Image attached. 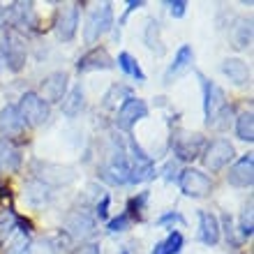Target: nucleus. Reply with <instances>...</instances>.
I'll use <instances>...</instances> for the list:
<instances>
[{
    "label": "nucleus",
    "instance_id": "f257e3e1",
    "mask_svg": "<svg viewBox=\"0 0 254 254\" xmlns=\"http://www.w3.org/2000/svg\"><path fill=\"white\" fill-rule=\"evenodd\" d=\"M201 79V86H203V111H206V125L215 127V129H227L229 123H231V114L234 109L231 104H227V97H224V90H222L217 83L213 81Z\"/></svg>",
    "mask_w": 254,
    "mask_h": 254
},
{
    "label": "nucleus",
    "instance_id": "f03ea898",
    "mask_svg": "<svg viewBox=\"0 0 254 254\" xmlns=\"http://www.w3.org/2000/svg\"><path fill=\"white\" fill-rule=\"evenodd\" d=\"M111 26H114V7L109 2H102L90 12V16L86 21V30H83L86 44H95Z\"/></svg>",
    "mask_w": 254,
    "mask_h": 254
},
{
    "label": "nucleus",
    "instance_id": "7ed1b4c3",
    "mask_svg": "<svg viewBox=\"0 0 254 254\" xmlns=\"http://www.w3.org/2000/svg\"><path fill=\"white\" fill-rule=\"evenodd\" d=\"M100 178L111 183V185H125V183H129V162H127V153L123 143H118V148L111 153L109 162L100 169Z\"/></svg>",
    "mask_w": 254,
    "mask_h": 254
},
{
    "label": "nucleus",
    "instance_id": "20e7f679",
    "mask_svg": "<svg viewBox=\"0 0 254 254\" xmlns=\"http://www.w3.org/2000/svg\"><path fill=\"white\" fill-rule=\"evenodd\" d=\"M19 114L23 118V123L30 127H40L49 121V104L40 97V93H26L19 102Z\"/></svg>",
    "mask_w": 254,
    "mask_h": 254
},
{
    "label": "nucleus",
    "instance_id": "39448f33",
    "mask_svg": "<svg viewBox=\"0 0 254 254\" xmlns=\"http://www.w3.org/2000/svg\"><path fill=\"white\" fill-rule=\"evenodd\" d=\"M171 146H174V153L178 160L190 162V160H196L199 155H203V150H206V139L196 132H185V129H181V132L174 134Z\"/></svg>",
    "mask_w": 254,
    "mask_h": 254
},
{
    "label": "nucleus",
    "instance_id": "423d86ee",
    "mask_svg": "<svg viewBox=\"0 0 254 254\" xmlns=\"http://www.w3.org/2000/svg\"><path fill=\"white\" fill-rule=\"evenodd\" d=\"M0 54H2V61H5L7 69L9 72H21L23 65H26V47L16 33H5L2 37V44H0Z\"/></svg>",
    "mask_w": 254,
    "mask_h": 254
},
{
    "label": "nucleus",
    "instance_id": "0eeeda50",
    "mask_svg": "<svg viewBox=\"0 0 254 254\" xmlns=\"http://www.w3.org/2000/svg\"><path fill=\"white\" fill-rule=\"evenodd\" d=\"M146 116H148L146 102L139 100V97H127V100L121 104V109H118V114H116V127L129 132V129H132L139 121H143Z\"/></svg>",
    "mask_w": 254,
    "mask_h": 254
},
{
    "label": "nucleus",
    "instance_id": "6e6552de",
    "mask_svg": "<svg viewBox=\"0 0 254 254\" xmlns=\"http://www.w3.org/2000/svg\"><path fill=\"white\" fill-rule=\"evenodd\" d=\"M178 185H181L183 194L194 196V199L208 196L210 190H213V181H210L203 171H199V169H185V171L178 176Z\"/></svg>",
    "mask_w": 254,
    "mask_h": 254
},
{
    "label": "nucleus",
    "instance_id": "1a4fd4ad",
    "mask_svg": "<svg viewBox=\"0 0 254 254\" xmlns=\"http://www.w3.org/2000/svg\"><path fill=\"white\" fill-rule=\"evenodd\" d=\"M129 153H132V164H129V183H143L157 176L155 162L148 157L136 141H129Z\"/></svg>",
    "mask_w": 254,
    "mask_h": 254
},
{
    "label": "nucleus",
    "instance_id": "9d476101",
    "mask_svg": "<svg viewBox=\"0 0 254 254\" xmlns=\"http://www.w3.org/2000/svg\"><path fill=\"white\" fill-rule=\"evenodd\" d=\"M234 146L229 143L227 139H215L210 146H206L203 150V164H206L210 171H222L229 162L234 160Z\"/></svg>",
    "mask_w": 254,
    "mask_h": 254
},
{
    "label": "nucleus",
    "instance_id": "9b49d317",
    "mask_svg": "<svg viewBox=\"0 0 254 254\" xmlns=\"http://www.w3.org/2000/svg\"><path fill=\"white\" fill-rule=\"evenodd\" d=\"M35 174L37 181L47 183L49 188L54 185H67L74 181V171L69 167H61V164H49V162H35Z\"/></svg>",
    "mask_w": 254,
    "mask_h": 254
},
{
    "label": "nucleus",
    "instance_id": "f8f14e48",
    "mask_svg": "<svg viewBox=\"0 0 254 254\" xmlns=\"http://www.w3.org/2000/svg\"><path fill=\"white\" fill-rule=\"evenodd\" d=\"M76 26H79V7L74 5V2L63 5L61 12H58V19H56V35H58V40L61 42L74 40Z\"/></svg>",
    "mask_w": 254,
    "mask_h": 254
},
{
    "label": "nucleus",
    "instance_id": "ddd939ff",
    "mask_svg": "<svg viewBox=\"0 0 254 254\" xmlns=\"http://www.w3.org/2000/svg\"><path fill=\"white\" fill-rule=\"evenodd\" d=\"M65 231L72 238H88V236L95 234V220L83 210H74L65 217Z\"/></svg>",
    "mask_w": 254,
    "mask_h": 254
},
{
    "label": "nucleus",
    "instance_id": "4468645a",
    "mask_svg": "<svg viewBox=\"0 0 254 254\" xmlns=\"http://www.w3.org/2000/svg\"><path fill=\"white\" fill-rule=\"evenodd\" d=\"M65 95H67V74L65 72H54L42 81V95L40 97L47 102V104L63 102Z\"/></svg>",
    "mask_w": 254,
    "mask_h": 254
},
{
    "label": "nucleus",
    "instance_id": "2eb2a0df",
    "mask_svg": "<svg viewBox=\"0 0 254 254\" xmlns=\"http://www.w3.org/2000/svg\"><path fill=\"white\" fill-rule=\"evenodd\" d=\"M227 181H229V185H234V188H250V185H252V181H254V157L252 155L241 157L234 167L229 169Z\"/></svg>",
    "mask_w": 254,
    "mask_h": 254
},
{
    "label": "nucleus",
    "instance_id": "dca6fc26",
    "mask_svg": "<svg viewBox=\"0 0 254 254\" xmlns=\"http://www.w3.org/2000/svg\"><path fill=\"white\" fill-rule=\"evenodd\" d=\"M114 67V61L111 56L107 54V49L102 47H95L90 49L88 54H83L76 63V69L79 72H95V69H111Z\"/></svg>",
    "mask_w": 254,
    "mask_h": 254
},
{
    "label": "nucleus",
    "instance_id": "f3484780",
    "mask_svg": "<svg viewBox=\"0 0 254 254\" xmlns=\"http://www.w3.org/2000/svg\"><path fill=\"white\" fill-rule=\"evenodd\" d=\"M23 199H26L28 206L42 208V206H47L49 201L54 199V190L49 188L47 183L33 178V181H28L26 188H23Z\"/></svg>",
    "mask_w": 254,
    "mask_h": 254
},
{
    "label": "nucleus",
    "instance_id": "a211bd4d",
    "mask_svg": "<svg viewBox=\"0 0 254 254\" xmlns=\"http://www.w3.org/2000/svg\"><path fill=\"white\" fill-rule=\"evenodd\" d=\"M23 129H26V123L21 118L19 109L14 107V104H7L0 111V134L2 136H19Z\"/></svg>",
    "mask_w": 254,
    "mask_h": 254
},
{
    "label": "nucleus",
    "instance_id": "6ab92c4d",
    "mask_svg": "<svg viewBox=\"0 0 254 254\" xmlns=\"http://www.w3.org/2000/svg\"><path fill=\"white\" fill-rule=\"evenodd\" d=\"M229 42L236 51H243L252 44V21L250 19H236L229 28Z\"/></svg>",
    "mask_w": 254,
    "mask_h": 254
},
{
    "label": "nucleus",
    "instance_id": "aec40b11",
    "mask_svg": "<svg viewBox=\"0 0 254 254\" xmlns=\"http://www.w3.org/2000/svg\"><path fill=\"white\" fill-rule=\"evenodd\" d=\"M192 61H194L192 47H190V44H183V47L178 49V54H176L171 67H169L167 74H164V83H174V79H178L185 69H190V67H192Z\"/></svg>",
    "mask_w": 254,
    "mask_h": 254
},
{
    "label": "nucleus",
    "instance_id": "412c9836",
    "mask_svg": "<svg viewBox=\"0 0 254 254\" xmlns=\"http://www.w3.org/2000/svg\"><path fill=\"white\" fill-rule=\"evenodd\" d=\"M199 238L206 245H217V241H220V222L208 210L199 213Z\"/></svg>",
    "mask_w": 254,
    "mask_h": 254
},
{
    "label": "nucleus",
    "instance_id": "4be33fe9",
    "mask_svg": "<svg viewBox=\"0 0 254 254\" xmlns=\"http://www.w3.org/2000/svg\"><path fill=\"white\" fill-rule=\"evenodd\" d=\"M222 74L236 86H245L250 81V67L241 58H227L222 63Z\"/></svg>",
    "mask_w": 254,
    "mask_h": 254
},
{
    "label": "nucleus",
    "instance_id": "5701e85b",
    "mask_svg": "<svg viewBox=\"0 0 254 254\" xmlns=\"http://www.w3.org/2000/svg\"><path fill=\"white\" fill-rule=\"evenodd\" d=\"M83 90H81V86H74L67 90V95L63 97V114L67 116V118H76V116L81 114V109H83Z\"/></svg>",
    "mask_w": 254,
    "mask_h": 254
},
{
    "label": "nucleus",
    "instance_id": "b1692460",
    "mask_svg": "<svg viewBox=\"0 0 254 254\" xmlns=\"http://www.w3.org/2000/svg\"><path fill=\"white\" fill-rule=\"evenodd\" d=\"M21 164V155L19 150L12 146V141L2 139L0 141V167L7 169V171H16Z\"/></svg>",
    "mask_w": 254,
    "mask_h": 254
},
{
    "label": "nucleus",
    "instance_id": "393cba45",
    "mask_svg": "<svg viewBox=\"0 0 254 254\" xmlns=\"http://www.w3.org/2000/svg\"><path fill=\"white\" fill-rule=\"evenodd\" d=\"M143 42H146V47L150 51H155L157 56L164 54V44H162V37H160V23L155 19L148 21L146 30H143Z\"/></svg>",
    "mask_w": 254,
    "mask_h": 254
},
{
    "label": "nucleus",
    "instance_id": "a878e982",
    "mask_svg": "<svg viewBox=\"0 0 254 254\" xmlns=\"http://www.w3.org/2000/svg\"><path fill=\"white\" fill-rule=\"evenodd\" d=\"M118 67H121L125 74H129L132 79H136L139 83H143V81H146V74H143V69L139 67L136 58H134V56H129L127 51H123V54L118 56Z\"/></svg>",
    "mask_w": 254,
    "mask_h": 254
},
{
    "label": "nucleus",
    "instance_id": "bb28decb",
    "mask_svg": "<svg viewBox=\"0 0 254 254\" xmlns=\"http://www.w3.org/2000/svg\"><path fill=\"white\" fill-rule=\"evenodd\" d=\"M236 134H238L241 141H248V143L254 141V116H252V111H245V114L238 116V121H236Z\"/></svg>",
    "mask_w": 254,
    "mask_h": 254
},
{
    "label": "nucleus",
    "instance_id": "cd10ccee",
    "mask_svg": "<svg viewBox=\"0 0 254 254\" xmlns=\"http://www.w3.org/2000/svg\"><path fill=\"white\" fill-rule=\"evenodd\" d=\"M183 248V234L181 231H171L167 236V241L157 243L153 248V254H178Z\"/></svg>",
    "mask_w": 254,
    "mask_h": 254
},
{
    "label": "nucleus",
    "instance_id": "c85d7f7f",
    "mask_svg": "<svg viewBox=\"0 0 254 254\" xmlns=\"http://www.w3.org/2000/svg\"><path fill=\"white\" fill-rule=\"evenodd\" d=\"M30 250V241H28V229H21L19 234L12 238L9 248H7V254H28Z\"/></svg>",
    "mask_w": 254,
    "mask_h": 254
},
{
    "label": "nucleus",
    "instance_id": "c756f323",
    "mask_svg": "<svg viewBox=\"0 0 254 254\" xmlns=\"http://www.w3.org/2000/svg\"><path fill=\"white\" fill-rule=\"evenodd\" d=\"M241 236L243 238L252 236V203H248V208L241 215Z\"/></svg>",
    "mask_w": 254,
    "mask_h": 254
},
{
    "label": "nucleus",
    "instance_id": "7c9ffc66",
    "mask_svg": "<svg viewBox=\"0 0 254 254\" xmlns=\"http://www.w3.org/2000/svg\"><path fill=\"white\" fill-rule=\"evenodd\" d=\"M14 227H16V217H14L12 213H5L0 215V236L5 238V236H9L14 231Z\"/></svg>",
    "mask_w": 254,
    "mask_h": 254
},
{
    "label": "nucleus",
    "instance_id": "2f4dec72",
    "mask_svg": "<svg viewBox=\"0 0 254 254\" xmlns=\"http://www.w3.org/2000/svg\"><path fill=\"white\" fill-rule=\"evenodd\" d=\"M129 224H132V217H129L127 213H123V215H118L116 220L109 222V231H114V234H116V231H125Z\"/></svg>",
    "mask_w": 254,
    "mask_h": 254
},
{
    "label": "nucleus",
    "instance_id": "473e14b6",
    "mask_svg": "<svg viewBox=\"0 0 254 254\" xmlns=\"http://www.w3.org/2000/svg\"><path fill=\"white\" fill-rule=\"evenodd\" d=\"M167 7L174 19H181V16H185V12H188V2H185V0H171V2H167Z\"/></svg>",
    "mask_w": 254,
    "mask_h": 254
},
{
    "label": "nucleus",
    "instance_id": "72a5a7b5",
    "mask_svg": "<svg viewBox=\"0 0 254 254\" xmlns=\"http://www.w3.org/2000/svg\"><path fill=\"white\" fill-rule=\"evenodd\" d=\"M28 254H56V250L49 241H42V243H30Z\"/></svg>",
    "mask_w": 254,
    "mask_h": 254
},
{
    "label": "nucleus",
    "instance_id": "f704fd0d",
    "mask_svg": "<svg viewBox=\"0 0 254 254\" xmlns=\"http://www.w3.org/2000/svg\"><path fill=\"white\" fill-rule=\"evenodd\" d=\"M109 203H111V199H109V194H104L102 201L97 203V217H100V220H104V217L109 215Z\"/></svg>",
    "mask_w": 254,
    "mask_h": 254
},
{
    "label": "nucleus",
    "instance_id": "c9c22d12",
    "mask_svg": "<svg viewBox=\"0 0 254 254\" xmlns=\"http://www.w3.org/2000/svg\"><path fill=\"white\" fill-rule=\"evenodd\" d=\"M167 222H183V217L178 213H169V215H162L160 217V224H167Z\"/></svg>",
    "mask_w": 254,
    "mask_h": 254
},
{
    "label": "nucleus",
    "instance_id": "e433bc0d",
    "mask_svg": "<svg viewBox=\"0 0 254 254\" xmlns=\"http://www.w3.org/2000/svg\"><path fill=\"white\" fill-rule=\"evenodd\" d=\"M174 176H176V164L169 162L167 167H164V178H167V181H174Z\"/></svg>",
    "mask_w": 254,
    "mask_h": 254
},
{
    "label": "nucleus",
    "instance_id": "4c0bfd02",
    "mask_svg": "<svg viewBox=\"0 0 254 254\" xmlns=\"http://www.w3.org/2000/svg\"><path fill=\"white\" fill-rule=\"evenodd\" d=\"M79 254H100V248L97 245H83L79 250Z\"/></svg>",
    "mask_w": 254,
    "mask_h": 254
}]
</instances>
